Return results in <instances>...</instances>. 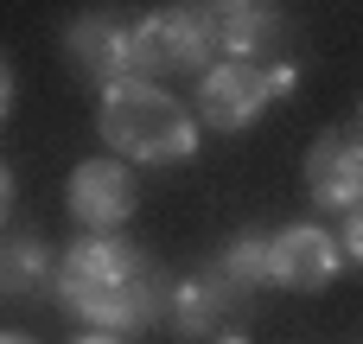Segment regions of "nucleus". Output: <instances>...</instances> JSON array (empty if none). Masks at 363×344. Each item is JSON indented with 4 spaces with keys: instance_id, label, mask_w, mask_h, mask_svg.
<instances>
[{
    "instance_id": "f257e3e1",
    "label": "nucleus",
    "mask_w": 363,
    "mask_h": 344,
    "mask_svg": "<svg viewBox=\"0 0 363 344\" xmlns=\"http://www.w3.org/2000/svg\"><path fill=\"white\" fill-rule=\"evenodd\" d=\"M51 281H57V300L89 332H108V338L147 332L160 319V300H166V274L128 236H77L57 255Z\"/></svg>"
},
{
    "instance_id": "f03ea898",
    "label": "nucleus",
    "mask_w": 363,
    "mask_h": 344,
    "mask_svg": "<svg viewBox=\"0 0 363 344\" xmlns=\"http://www.w3.org/2000/svg\"><path fill=\"white\" fill-rule=\"evenodd\" d=\"M96 134L115 147V160L128 166H179L198 153V115L166 89V83H115L102 89V109H96Z\"/></svg>"
},
{
    "instance_id": "7ed1b4c3",
    "label": "nucleus",
    "mask_w": 363,
    "mask_h": 344,
    "mask_svg": "<svg viewBox=\"0 0 363 344\" xmlns=\"http://www.w3.org/2000/svg\"><path fill=\"white\" fill-rule=\"evenodd\" d=\"M128 45H134V77L140 83H153V77H204L211 70V38H204L198 6H160L147 19H134Z\"/></svg>"
},
{
    "instance_id": "20e7f679",
    "label": "nucleus",
    "mask_w": 363,
    "mask_h": 344,
    "mask_svg": "<svg viewBox=\"0 0 363 344\" xmlns=\"http://www.w3.org/2000/svg\"><path fill=\"white\" fill-rule=\"evenodd\" d=\"M70 217L89 230V236H121V223L140 211V179L121 166V160H83L70 172V192H64Z\"/></svg>"
},
{
    "instance_id": "39448f33",
    "label": "nucleus",
    "mask_w": 363,
    "mask_h": 344,
    "mask_svg": "<svg viewBox=\"0 0 363 344\" xmlns=\"http://www.w3.org/2000/svg\"><path fill=\"white\" fill-rule=\"evenodd\" d=\"M268 102H274V77H268L262 64L223 57V64H211V70L198 77V121L217 128V134H242Z\"/></svg>"
},
{
    "instance_id": "423d86ee",
    "label": "nucleus",
    "mask_w": 363,
    "mask_h": 344,
    "mask_svg": "<svg viewBox=\"0 0 363 344\" xmlns=\"http://www.w3.org/2000/svg\"><path fill=\"white\" fill-rule=\"evenodd\" d=\"M345 255H338V236L319 230V223H287L268 236V281L287 287V294H325L338 281Z\"/></svg>"
},
{
    "instance_id": "0eeeda50",
    "label": "nucleus",
    "mask_w": 363,
    "mask_h": 344,
    "mask_svg": "<svg viewBox=\"0 0 363 344\" xmlns=\"http://www.w3.org/2000/svg\"><path fill=\"white\" fill-rule=\"evenodd\" d=\"M306 198L313 211H357L363 204V134L357 128H325L306 153Z\"/></svg>"
},
{
    "instance_id": "6e6552de",
    "label": "nucleus",
    "mask_w": 363,
    "mask_h": 344,
    "mask_svg": "<svg viewBox=\"0 0 363 344\" xmlns=\"http://www.w3.org/2000/svg\"><path fill=\"white\" fill-rule=\"evenodd\" d=\"M236 313H242V300L217 281V268L185 274V281H166V300H160V319L172 326V338H217V332H236Z\"/></svg>"
},
{
    "instance_id": "1a4fd4ad",
    "label": "nucleus",
    "mask_w": 363,
    "mask_h": 344,
    "mask_svg": "<svg viewBox=\"0 0 363 344\" xmlns=\"http://www.w3.org/2000/svg\"><path fill=\"white\" fill-rule=\"evenodd\" d=\"M64 51H70V64H77L89 83H102V89L134 83V45H128V26H121L115 13H77V19L64 26Z\"/></svg>"
},
{
    "instance_id": "9d476101",
    "label": "nucleus",
    "mask_w": 363,
    "mask_h": 344,
    "mask_svg": "<svg viewBox=\"0 0 363 344\" xmlns=\"http://www.w3.org/2000/svg\"><path fill=\"white\" fill-rule=\"evenodd\" d=\"M198 19H204L211 51H223L236 64H255L281 38V6H262V0H217V6H198Z\"/></svg>"
},
{
    "instance_id": "9b49d317",
    "label": "nucleus",
    "mask_w": 363,
    "mask_h": 344,
    "mask_svg": "<svg viewBox=\"0 0 363 344\" xmlns=\"http://www.w3.org/2000/svg\"><path fill=\"white\" fill-rule=\"evenodd\" d=\"M51 243L26 230H0V300H26L51 281Z\"/></svg>"
},
{
    "instance_id": "f8f14e48",
    "label": "nucleus",
    "mask_w": 363,
    "mask_h": 344,
    "mask_svg": "<svg viewBox=\"0 0 363 344\" xmlns=\"http://www.w3.org/2000/svg\"><path fill=\"white\" fill-rule=\"evenodd\" d=\"M217 281H223L236 300H249V294L268 281V236H262V230L230 236V243H223V255H217Z\"/></svg>"
},
{
    "instance_id": "ddd939ff",
    "label": "nucleus",
    "mask_w": 363,
    "mask_h": 344,
    "mask_svg": "<svg viewBox=\"0 0 363 344\" xmlns=\"http://www.w3.org/2000/svg\"><path fill=\"white\" fill-rule=\"evenodd\" d=\"M338 255L363 268V204H357V211H345V230H338Z\"/></svg>"
},
{
    "instance_id": "4468645a",
    "label": "nucleus",
    "mask_w": 363,
    "mask_h": 344,
    "mask_svg": "<svg viewBox=\"0 0 363 344\" xmlns=\"http://www.w3.org/2000/svg\"><path fill=\"white\" fill-rule=\"evenodd\" d=\"M6 211H13V166L0 160V230H6Z\"/></svg>"
},
{
    "instance_id": "2eb2a0df",
    "label": "nucleus",
    "mask_w": 363,
    "mask_h": 344,
    "mask_svg": "<svg viewBox=\"0 0 363 344\" xmlns=\"http://www.w3.org/2000/svg\"><path fill=\"white\" fill-rule=\"evenodd\" d=\"M6 109H13V64L0 57V121H6Z\"/></svg>"
},
{
    "instance_id": "dca6fc26",
    "label": "nucleus",
    "mask_w": 363,
    "mask_h": 344,
    "mask_svg": "<svg viewBox=\"0 0 363 344\" xmlns=\"http://www.w3.org/2000/svg\"><path fill=\"white\" fill-rule=\"evenodd\" d=\"M70 344H128V338H108V332H83V338H70Z\"/></svg>"
},
{
    "instance_id": "f3484780",
    "label": "nucleus",
    "mask_w": 363,
    "mask_h": 344,
    "mask_svg": "<svg viewBox=\"0 0 363 344\" xmlns=\"http://www.w3.org/2000/svg\"><path fill=\"white\" fill-rule=\"evenodd\" d=\"M211 344H249V332H217Z\"/></svg>"
},
{
    "instance_id": "a211bd4d",
    "label": "nucleus",
    "mask_w": 363,
    "mask_h": 344,
    "mask_svg": "<svg viewBox=\"0 0 363 344\" xmlns=\"http://www.w3.org/2000/svg\"><path fill=\"white\" fill-rule=\"evenodd\" d=\"M0 344H38V338H26V332H0Z\"/></svg>"
}]
</instances>
